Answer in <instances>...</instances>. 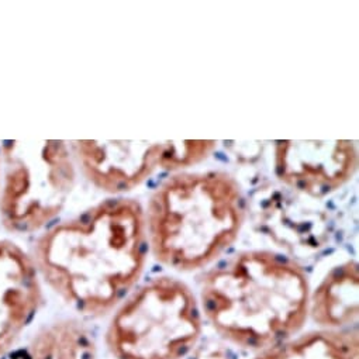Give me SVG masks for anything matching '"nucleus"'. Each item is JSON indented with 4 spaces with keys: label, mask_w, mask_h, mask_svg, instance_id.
<instances>
[{
    "label": "nucleus",
    "mask_w": 359,
    "mask_h": 359,
    "mask_svg": "<svg viewBox=\"0 0 359 359\" xmlns=\"http://www.w3.org/2000/svg\"><path fill=\"white\" fill-rule=\"evenodd\" d=\"M147 259L145 217L131 199L106 202L50 234L40 247V269L76 310H111L140 279Z\"/></svg>",
    "instance_id": "nucleus-1"
},
{
    "label": "nucleus",
    "mask_w": 359,
    "mask_h": 359,
    "mask_svg": "<svg viewBox=\"0 0 359 359\" xmlns=\"http://www.w3.org/2000/svg\"><path fill=\"white\" fill-rule=\"evenodd\" d=\"M201 302L223 339L264 351L302 330L309 314V279L289 258L244 251L206 273Z\"/></svg>",
    "instance_id": "nucleus-2"
},
{
    "label": "nucleus",
    "mask_w": 359,
    "mask_h": 359,
    "mask_svg": "<svg viewBox=\"0 0 359 359\" xmlns=\"http://www.w3.org/2000/svg\"><path fill=\"white\" fill-rule=\"evenodd\" d=\"M147 217L155 258L176 271H196L237 240L244 201L224 172L179 173L152 195Z\"/></svg>",
    "instance_id": "nucleus-3"
},
{
    "label": "nucleus",
    "mask_w": 359,
    "mask_h": 359,
    "mask_svg": "<svg viewBox=\"0 0 359 359\" xmlns=\"http://www.w3.org/2000/svg\"><path fill=\"white\" fill-rule=\"evenodd\" d=\"M201 337L195 294L187 283L161 276L123 303L110 321L106 344L116 359H184Z\"/></svg>",
    "instance_id": "nucleus-4"
},
{
    "label": "nucleus",
    "mask_w": 359,
    "mask_h": 359,
    "mask_svg": "<svg viewBox=\"0 0 359 359\" xmlns=\"http://www.w3.org/2000/svg\"><path fill=\"white\" fill-rule=\"evenodd\" d=\"M216 148L212 140L82 141L79 154L92 181L109 192H128L156 169L196 165Z\"/></svg>",
    "instance_id": "nucleus-5"
},
{
    "label": "nucleus",
    "mask_w": 359,
    "mask_h": 359,
    "mask_svg": "<svg viewBox=\"0 0 359 359\" xmlns=\"http://www.w3.org/2000/svg\"><path fill=\"white\" fill-rule=\"evenodd\" d=\"M356 165V145L348 140H290L275 145V170L280 181L314 198L345 185Z\"/></svg>",
    "instance_id": "nucleus-6"
},
{
    "label": "nucleus",
    "mask_w": 359,
    "mask_h": 359,
    "mask_svg": "<svg viewBox=\"0 0 359 359\" xmlns=\"http://www.w3.org/2000/svg\"><path fill=\"white\" fill-rule=\"evenodd\" d=\"M40 303L41 290L33 265L19 252L0 250V359L13 353Z\"/></svg>",
    "instance_id": "nucleus-7"
},
{
    "label": "nucleus",
    "mask_w": 359,
    "mask_h": 359,
    "mask_svg": "<svg viewBox=\"0 0 359 359\" xmlns=\"http://www.w3.org/2000/svg\"><path fill=\"white\" fill-rule=\"evenodd\" d=\"M359 271L352 259L334 266L310 296L309 313L321 330H348L358 320Z\"/></svg>",
    "instance_id": "nucleus-8"
},
{
    "label": "nucleus",
    "mask_w": 359,
    "mask_h": 359,
    "mask_svg": "<svg viewBox=\"0 0 359 359\" xmlns=\"http://www.w3.org/2000/svg\"><path fill=\"white\" fill-rule=\"evenodd\" d=\"M9 359H97V344L83 323L58 320L37 330Z\"/></svg>",
    "instance_id": "nucleus-9"
},
{
    "label": "nucleus",
    "mask_w": 359,
    "mask_h": 359,
    "mask_svg": "<svg viewBox=\"0 0 359 359\" xmlns=\"http://www.w3.org/2000/svg\"><path fill=\"white\" fill-rule=\"evenodd\" d=\"M254 359H359V338L351 330H318L264 349Z\"/></svg>",
    "instance_id": "nucleus-10"
},
{
    "label": "nucleus",
    "mask_w": 359,
    "mask_h": 359,
    "mask_svg": "<svg viewBox=\"0 0 359 359\" xmlns=\"http://www.w3.org/2000/svg\"><path fill=\"white\" fill-rule=\"evenodd\" d=\"M187 359H233L229 348L216 344L196 345L187 356Z\"/></svg>",
    "instance_id": "nucleus-11"
},
{
    "label": "nucleus",
    "mask_w": 359,
    "mask_h": 359,
    "mask_svg": "<svg viewBox=\"0 0 359 359\" xmlns=\"http://www.w3.org/2000/svg\"><path fill=\"white\" fill-rule=\"evenodd\" d=\"M5 359H9V356H8V358H5Z\"/></svg>",
    "instance_id": "nucleus-12"
}]
</instances>
